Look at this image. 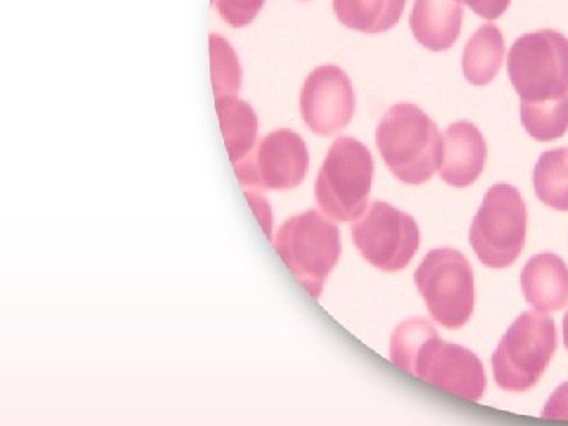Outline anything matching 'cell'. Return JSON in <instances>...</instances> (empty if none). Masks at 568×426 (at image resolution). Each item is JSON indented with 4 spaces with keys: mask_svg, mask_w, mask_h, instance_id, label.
I'll use <instances>...</instances> for the list:
<instances>
[{
    "mask_svg": "<svg viewBox=\"0 0 568 426\" xmlns=\"http://www.w3.org/2000/svg\"><path fill=\"white\" fill-rule=\"evenodd\" d=\"M558 349V331L547 313L525 312L510 325L491 357L497 386L528 392L547 372Z\"/></svg>",
    "mask_w": 568,
    "mask_h": 426,
    "instance_id": "5b68a950",
    "label": "cell"
},
{
    "mask_svg": "<svg viewBox=\"0 0 568 426\" xmlns=\"http://www.w3.org/2000/svg\"><path fill=\"white\" fill-rule=\"evenodd\" d=\"M246 197H248V203L252 205L254 213H256L257 220L263 224L264 233L267 234V237H272V215L271 209H268L267 201L264 200L263 196L256 193L246 192Z\"/></svg>",
    "mask_w": 568,
    "mask_h": 426,
    "instance_id": "cb8c5ba5",
    "label": "cell"
},
{
    "mask_svg": "<svg viewBox=\"0 0 568 426\" xmlns=\"http://www.w3.org/2000/svg\"><path fill=\"white\" fill-rule=\"evenodd\" d=\"M544 418H556V420H568V383L560 384L552 395L549 396L545 406Z\"/></svg>",
    "mask_w": 568,
    "mask_h": 426,
    "instance_id": "603a6c76",
    "label": "cell"
},
{
    "mask_svg": "<svg viewBox=\"0 0 568 426\" xmlns=\"http://www.w3.org/2000/svg\"><path fill=\"white\" fill-rule=\"evenodd\" d=\"M376 144L390 173L406 185H422L439 168L443 136L420 108L398 103L381 119Z\"/></svg>",
    "mask_w": 568,
    "mask_h": 426,
    "instance_id": "7a4b0ae2",
    "label": "cell"
},
{
    "mask_svg": "<svg viewBox=\"0 0 568 426\" xmlns=\"http://www.w3.org/2000/svg\"><path fill=\"white\" fill-rule=\"evenodd\" d=\"M407 0H334L342 26L362 33L390 31L402 20Z\"/></svg>",
    "mask_w": 568,
    "mask_h": 426,
    "instance_id": "e0dca14e",
    "label": "cell"
},
{
    "mask_svg": "<svg viewBox=\"0 0 568 426\" xmlns=\"http://www.w3.org/2000/svg\"><path fill=\"white\" fill-rule=\"evenodd\" d=\"M375 162L372 152L354 138H338L328 149L315 185L321 211L336 222H353L366 211Z\"/></svg>",
    "mask_w": 568,
    "mask_h": 426,
    "instance_id": "8992f818",
    "label": "cell"
},
{
    "mask_svg": "<svg viewBox=\"0 0 568 426\" xmlns=\"http://www.w3.org/2000/svg\"><path fill=\"white\" fill-rule=\"evenodd\" d=\"M416 286L429 316L443 327L457 331L469 323L476 304L474 272L465 254L436 248L416 271Z\"/></svg>",
    "mask_w": 568,
    "mask_h": 426,
    "instance_id": "ba28073f",
    "label": "cell"
},
{
    "mask_svg": "<svg viewBox=\"0 0 568 426\" xmlns=\"http://www.w3.org/2000/svg\"><path fill=\"white\" fill-rule=\"evenodd\" d=\"M528 209L515 186L497 183L485 194L469 231L478 260L489 268L510 267L526 244Z\"/></svg>",
    "mask_w": 568,
    "mask_h": 426,
    "instance_id": "52a82bcc",
    "label": "cell"
},
{
    "mask_svg": "<svg viewBox=\"0 0 568 426\" xmlns=\"http://www.w3.org/2000/svg\"><path fill=\"white\" fill-rule=\"evenodd\" d=\"M521 122L534 140H559L568 130V97L555 103L521 104Z\"/></svg>",
    "mask_w": 568,
    "mask_h": 426,
    "instance_id": "d6986e66",
    "label": "cell"
},
{
    "mask_svg": "<svg viewBox=\"0 0 568 426\" xmlns=\"http://www.w3.org/2000/svg\"><path fill=\"white\" fill-rule=\"evenodd\" d=\"M390 361L403 372L469 402H480L487 390L480 358L466 347L440 339L436 328L420 317L395 328Z\"/></svg>",
    "mask_w": 568,
    "mask_h": 426,
    "instance_id": "6da1fadb",
    "label": "cell"
},
{
    "mask_svg": "<svg viewBox=\"0 0 568 426\" xmlns=\"http://www.w3.org/2000/svg\"><path fill=\"white\" fill-rule=\"evenodd\" d=\"M275 250L306 293L320 298L342 256V235L328 216L310 209L282 224Z\"/></svg>",
    "mask_w": 568,
    "mask_h": 426,
    "instance_id": "3957f363",
    "label": "cell"
},
{
    "mask_svg": "<svg viewBox=\"0 0 568 426\" xmlns=\"http://www.w3.org/2000/svg\"><path fill=\"white\" fill-rule=\"evenodd\" d=\"M355 93L349 77L336 65L317 67L301 92V114L313 133L332 136L353 121Z\"/></svg>",
    "mask_w": 568,
    "mask_h": 426,
    "instance_id": "8fae6325",
    "label": "cell"
},
{
    "mask_svg": "<svg viewBox=\"0 0 568 426\" xmlns=\"http://www.w3.org/2000/svg\"><path fill=\"white\" fill-rule=\"evenodd\" d=\"M265 0H213L222 20L231 28H245L256 20Z\"/></svg>",
    "mask_w": 568,
    "mask_h": 426,
    "instance_id": "44dd1931",
    "label": "cell"
},
{
    "mask_svg": "<svg viewBox=\"0 0 568 426\" xmlns=\"http://www.w3.org/2000/svg\"><path fill=\"white\" fill-rule=\"evenodd\" d=\"M484 20L495 21L506 13L511 0H459Z\"/></svg>",
    "mask_w": 568,
    "mask_h": 426,
    "instance_id": "7402d4cb",
    "label": "cell"
},
{
    "mask_svg": "<svg viewBox=\"0 0 568 426\" xmlns=\"http://www.w3.org/2000/svg\"><path fill=\"white\" fill-rule=\"evenodd\" d=\"M488 145L473 122L459 121L448 126L440 145L439 174L447 185L466 189L484 173Z\"/></svg>",
    "mask_w": 568,
    "mask_h": 426,
    "instance_id": "7c38bea8",
    "label": "cell"
},
{
    "mask_svg": "<svg viewBox=\"0 0 568 426\" xmlns=\"http://www.w3.org/2000/svg\"><path fill=\"white\" fill-rule=\"evenodd\" d=\"M521 290L537 312L552 313L568 305V267L559 256L540 253L521 272Z\"/></svg>",
    "mask_w": 568,
    "mask_h": 426,
    "instance_id": "4fadbf2b",
    "label": "cell"
},
{
    "mask_svg": "<svg viewBox=\"0 0 568 426\" xmlns=\"http://www.w3.org/2000/svg\"><path fill=\"white\" fill-rule=\"evenodd\" d=\"M507 71L521 104L560 102L568 97V39L552 29L525 33L508 52Z\"/></svg>",
    "mask_w": 568,
    "mask_h": 426,
    "instance_id": "277c9868",
    "label": "cell"
},
{
    "mask_svg": "<svg viewBox=\"0 0 568 426\" xmlns=\"http://www.w3.org/2000/svg\"><path fill=\"white\" fill-rule=\"evenodd\" d=\"M534 189L548 207L568 212V149L544 152L534 168Z\"/></svg>",
    "mask_w": 568,
    "mask_h": 426,
    "instance_id": "ac0fdd59",
    "label": "cell"
},
{
    "mask_svg": "<svg viewBox=\"0 0 568 426\" xmlns=\"http://www.w3.org/2000/svg\"><path fill=\"white\" fill-rule=\"evenodd\" d=\"M209 44H211L212 85L215 99L237 97L242 85V69L237 54L219 33H212Z\"/></svg>",
    "mask_w": 568,
    "mask_h": 426,
    "instance_id": "ffe728a7",
    "label": "cell"
},
{
    "mask_svg": "<svg viewBox=\"0 0 568 426\" xmlns=\"http://www.w3.org/2000/svg\"><path fill=\"white\" fill-rule=\"evenodd\" d=\"M233 166L245 189L284 192L297 189L304 182L310 153L301 134L280 129L265 134L252 152Z\"/></svg>",
    "mask_w": 568,
    "mask_h": 426,
    "instance_id": "30bf717a",
    "label": "cell"
},
{
    "mask_svg": "<svg viewBox=\"0 0 568 426\" xmlns=\"http://www.w3.org/2000/svg\"><path fill=\"white\" fill-rule=\"evenodd\" d=\"M506 55V41L495 24H484L466 43L463 73L469 84L487 85L499 73Z\"/></svg>",
    "mask_w": 568,
    "mask_h": 426,
    "instance_id": "9a60e30c",
    "label": "cell"
},
{
    "mask_svg": "<svg viewBox=\"0 0 568 426\" xmlns=\"http://www.w3.org/2000/svg\"><path fill=\"white\" fill-rule=\"evenodd\" d=\"M216 115L231 163H237L252 152L257 140L256 112L237 97L215 99Z\"/></svg>",
    "mask_w": 568,
    "mask_h": 426,
    "instance_id": "2e32d148",
    "label": "cell"
},
{
    "mask_svg": "<svg viewBox=\"0 0 568 426\" xmlns=\"http://www.w3.org/2000/svg\"><path fill=\"white\" fill-rule=\"evenodd\" d=\"M564 343H566V347L568 349V312L566 316H564Z\"/></svg>",
    "mask_w": 568,
    "mask_h": 426,
    "instance_id": "d4e9b609",
    "label": "cell"
},
{
    "mask_svg": "<svg viewBox=\"0 0 568 426\" xmlns=\"http://www.w3.org/2000/svg\"><path fill=\"white\" fill-rule=\"evenodd\" d=\"M351 231L362 257L383 272L406 268L420 245L416 220L384 201L369 205Z\"/></svg>",
    "mask_w": 568,
    "mask_h": 426,
    "instance_id": "9c48e42d",
    "label": "cell"
},
{
    "mask_svg": "<svg viewBox=\"0 0 568 426\" xmlns=\"http://www.w3.org/2000/svg\"><path fill=\"white\" fill-rule=\"evenodd\" d=\"M302 2H305V0H302Z\"/></svg>",
    "mask_w": 568,
    "mask_h": 426,
    "instance_id": "484cf974",
    "label": "cell"
},
{
    "mask_svg": "<svg viewBox=\"0 0 568 426\" xmlns=\"http://www.w3.org/2000/svg\"><path fill=\"white\" fill-rule=\"evenodd\" d=\"M409 26L426 50H450L462 33L463 3L459 0H416Z\"/></svg>",
    "mask_w": 568,
    "mask_h": 426,
    "instance_id": "5bb4252c",
    "label": "cell"
}]
</instances>
